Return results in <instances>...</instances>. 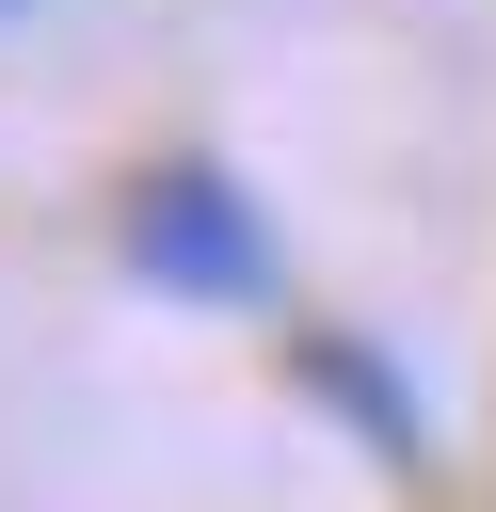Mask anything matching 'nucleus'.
<instances>
[{"label": "nucleus", "instance_id": "nucleus-2", "mask_svg": "<svg viewBox=\"0 0 496 512\" xmlns=\"http://www.w3.org/2000/svg\"><path fill=\"white\" fill-rule=\"evenodd\" d=\"M288 384H304V400H336V416L368 432V464H432V416H416V384H400V368H384L368 336L304 320V336H288Z\"/></svg>", "mask_w": 496, "mask_h": 512}, {"label": "nucleus", "instance_id": "nucleus-1", "mask_svg": "<svg viewBox=\"0 0 496 512\" xmlns=\"http://www.w3.org/2000/svg\"><path fill=\"white\" fill-rule=\"evenodd\" d=\"M112 256H128V288H160V304H272V208H256L208 144L112 176Z\"/></svg>", "mask_w": 496, "mask_h": 512}, {"label": "nucleus", "instance_id": "nucleus-3", "mask_svg": "<svg viewBox=\"0 0 496 512\" xmlns=\"http://www.w3.org/2000/svg\"><path fill=\"white\" fill-rule=\"evenodd\" d=\"M0 16H32V0H0Z\"/></svg>", "mask_w": 496, "mask_h": 512}]
</instances>
